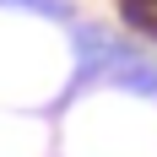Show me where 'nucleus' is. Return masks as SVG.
<instances>
[{"mask_svg": "<svg viewBox=\"0 0 157 157\" xmlns=\"http://www.w3.org/2000/svg\"><path fill=\"white\" fill-rule=\"evenodd\" d=\"M114 81H119V87H130V92H141V98H157V65L146 60V54H136V49L119 60Z\"/></svg>", "mask_w": 157, "mask_h": 157, "instance_id": "nucleus-1", "label": "nucleus"}]
</instances>
